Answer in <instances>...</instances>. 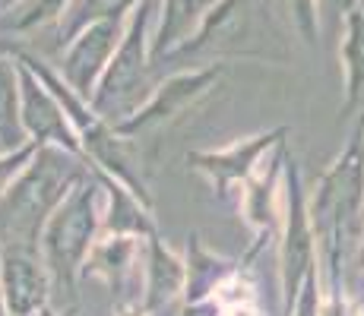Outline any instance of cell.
<instances>
[{"instance_id": "7a4b0ae2", "label": "cell", "mask_w": 364, "mask_h": 316, "mask_svg": "<svg viewBox=\"0 0 364 316\" xmlns=\"http://www.w3.org/2000/svg\"><path fill=\"white\" fill-rule=\"evenodd\" d=\"M152 10H156V0H143V4L133 10L130 26L124 29V38L117 45L114 58H111L108 70L102 76V86L95 102L108 104L114 98H127L143 86L146 76V35H149V23H152Z\"/></svg>"}, {"instance_id": "5bb4252c", "label": "cell", "mask_w": 364, "mask_h": 316, "mask_svg": "<svg viewBox=\"0 0 364 316\" xmlns=\"http://www.w3.org/2000/svg\"><path fill=\"white\" fill-rule=\"evenodd\" d=\"M320 4H323V6H333V10L339 13L342 19H346L348 13H352L355 6H358V0H320Z\"/></svg>"}, {"instance_id": "7c38bea8", "label": "cell", "mask_w": 364, "mask_h": 316, "mask_svg": "<svg viewBox=\"0 0 364 316\" xmlns=\"http://www.w3.org/2000/svg\"><path fill=\"white\" fill-rule=\"evenodd\" d=\"M289 10L304 41L317 38V0H289Z\"/></svg>"}, {"instance_id": "9c48e42d", "label": "cell", "mask_w": 364, "mask_h": 316, "mask_svg": "<svg viewBox=\"0 0 364 316\" xmlns=\"http://www.w3.org/2000/svg\"><path fill=\"white\" fill-rule=\"evenodd\" d=\"M143 4V0H70L60 13V29H64L70 38L76 32H82L86 26L102 23V19H121L130 6Z\"/></svg>"}, {"instance_id": "8992f818", "label": "cell", "mask_w": 364, "mask_h": 316, "mask_svg": "<svg viewBox=\"0 0 364 316\" xmlns=\"http://www.w3.org/2000/svg\"><path fill=\"white\" fill-rule=\"evenodd\" d=\"M92 231V212H89V193H80L70 200V206L54 219L51 234H48V247H51V263L58 272H70L73 263L80 259L86 237Z\"/></svg>"}, {"instance_id": "ba28073f", "label": "cell", "mask_w": 364, "mask_h": 316, "mask_svg": "<svg viewBox=\"0 0 364 316\" xmlns=\"http://www.w3.org/2000/svg\"><path fill=\"white\" fill-rule=\"evenodd\" d=\"M213 80H215V70H197V73H184V76H178V80H171V82H168V86L162 89V92H159L156 102H152L149 108H146L143 114H139L130 126L149 124V121H156V117L171 114L178 104H184V102H191L193 95H200Z\"/></svg>"}, {"instance_id": "4fadbf2b", "label": "cell", "mask_w": 364, "mask_h": 316, "mask_svg": "<svg viewBox=\"0 0 364 316\" xmlns=\"http://www.w3.org/2000/svg\"><path fill=\"white\" fill-rule=\"evenodd\" d=\"M26 156H29V149L16 152V156H10V158H0V187L6 184V178H10L13 171H16V161H23Z\"/></svg>"}, {"instance_id": "9a60e30c", "label": "cell", "mask_w": 364, "mask_h": 316, "mask_svg": "<svg viewBox=\"0 0 364 316\" xmlns=\"http://www.w3.org/2000/svg\"><path fill=\"white\" fill-rule=\"evenodd\" d=\"M326 316H352L346 310V307H330V310H326Z\"/></svg>"}, {"instance_id": "52a82bcc", "label": "cell", "mask_w": 364, "mask_h": 316, "mask_svg": "<svg viewBox=\"0 0 364 316\" xmlns=\"http://www.w3.org/2000/svg\"><path fill=\"white\" fill-rule=\"evenodd\" d=\"M215 4L219 0H162V26L152 41V58H162L174 45H184L187 32L200 26Z\"/></svg>"}, {"instance_id": "30bf717a", "label": "cell", "mask_w": 364, "mask_h": 316, "mask_svg": "<svg viewBox=\"0 0 364 316\" xmlns=\"http://www.w3.org/2000/svg\"><path fill=\"white\" fill-rule=\"evenodd\" d=\"M342 60H346L348 76V102H355L364 86V13L355 6L346 19H342Z\"/></svg>"}, {"instance_id": "8fae6325", "label": "cell", "mask_w": 364, "mask_h": 316, "mask_svg": "<svg viewBox=\"0 0 364 316\" xmlns=\"http://www.w3.org/2000/svg\"><path fill=\"white\" fill-rule=\"evenodd\" d=\"M16 102H19V67H13L10 60H0V139L13 146L19 139Z\"/></svg>"}, {"instance_id": "277c9868", "label": "cell", "mask_w": 364, "mask_h": 316, "mask_svg": "<svg viewBox=\"0 0 364 316\" xmlns=\"http://www.w3.org/2000/svg\"><path fill=\"white\" fill-rule=\"evenodd\" d=\"M0 294L13 316H29L45 300V276L32 250L6 247L0 256Z\"/></svg>"}, {"instance_id": "6da1fadb", "label": "cell", "mask_w": 364, "mask_h": 316, "mask_svg": "<svg viewBox=\"0 0 364 316\" xmlns=\"http://www.w3.org/2000/svg\"><path fill=\"white\" fill-rule=\"evenodd\" d=\"M64 193V171H60V158L45 152L41 165L35 161L32 171L10 190L6 202L0 206V241L6 247H23L29 250L38 224L45 212L60 200Z\"/></svg>"}, {"instance_id": "2e32d148", "label": "cell", "mask_w": 364, "mask_h": 316, "mask_svg": "<svg viewBox=\"0 0 364 316\" xmlns=\"http://www.w3.org/2000/svg\"><path fill=\"white\" fill-rule=\"evenodd\" d=\"M0 300H4V294H0ZM0 316H4V313H0Z\"/></svg>"}, {"instance_id": "3957f363", "label": "cell", "mask_w": 364, "mask_h": 316, "mask_svg": "<svg viewBox=\"0 0 364 316\" xmlns=\"http://www.w3.org/2000/svg\"><path fill=\"white\" fill-rule=\"evenodd\" d=\"M121 38H124L121 19H102V23L86 26L82 32H76L70 38L64 58V76L76 92L86 95L92 89V82L108 70Z\"/></svg>"}, {"instance_id": "5b68a950", "label": "cell", "mask_w": 364, "mask_h": 316, "mask_svg": "<svg viewBox=\"0 0 364 316\" xmlns=\"http://www.w3.org/2000/svg\"><path fill=\"white\" fill-rule=\"evenodd\" d=\"M361 187H364L361 152H358V146H352V152L336 165V171L323 184V193H320V215H323V222L339 228L342 222L352 219V215L358 212Z\"/></svg>"}]
</instances>
